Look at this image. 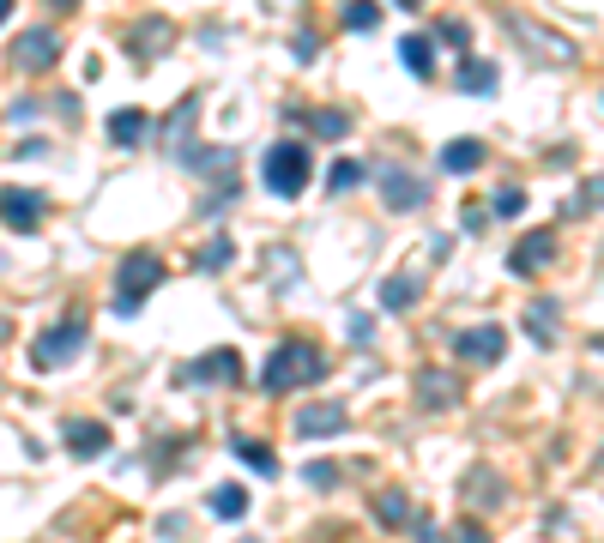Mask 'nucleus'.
<instances>
[{
	"label": "nucleus",
	"mask_w": 604,
	"mask_h": 543,
	"mask_svg": "<svg viewBox=\"0 0 604 543\" xmlns=\"http://www.w3.org/2000/svg\"><path fill=\"white\" fill-rule=\"evenodd\" d=\"M345 127H351L345 109H321V115H315V133H327V139H345Z\"/></svg>",
	"instance_id": "26"
},
{
	"label": "nucleus",
	"mask_w": 604,
	"mask_h": 543,
	"mask_svg": "<svg viewBox=\"0 0 604 543\" xmlns=\"http://www.w3.org/2000/svg\"><path fill=\"white\" fill-rule=\"evenodd\" d=\"M242 543H260V537H242Z\"/></svg>",
	"instance_id": "39"
},
{
	"label": "nucleus",
	"mask_w": 604,
	"mask_h": 543,
	"mask_svg": "<svg viewBox=\"0 0 604 543\" xmlns=\"http://www.w3.org/2000/svg\"><path fill=\"white\" fill-rule=\"evenodd\" d=\"M0 224H7V230H37L43 224V194L7 188V194H0Z\"/></svg>",
	"instance_id": "9"
},
{
	"label": "nucleus",
	"mask_w": 604,
	"mask_h": 543,
	"mask_svg": "<svg viewBox=\"0 0 604 543\" xmlns=\"http://www.w3.org/2000/svg\"><path fill=\"white\" fill-rule=\"evenodd\" d=\"M526 332H532L538 344H550V338H556V302H550V296H538V302L526 308Z\"/></svg>",
	"instance_id": "18"
},
{
	"label": "nucleus",
	"mask_w": 604,
	"mask_h": 543,
	"mask_svg": "<svg viewBox=\"0 0 604 543\" xmlns=\"http://www.w3.org/2000/svg\"><path fill=\"white\" fill-rule=\"evenodd\" d=\"M260 175H266V188H272L278 200H296L302 188H309V145H302V139H278V145H266Z\"/></svg>",
	"instance_id": "2"
},
{
	"label": "nucleus",
	"mask_w": 604,
	"mask_h": 543,
	"mask_svg": "<svg viewBox=\"0 0 604 543\" xmlns=\"http://www.w3.org/2000/svg\"><path fill=\"white\" fill-rule=\"evenodd\" d=\"M230 260H236V248H230V242H224V236H218V242H206V248H200V272H224V266H230Z\"/></svg>",
	"instance_id": "23"
},
{
	"label": "nucleus",
	"mask_w": 604,
	"mask_h": 543,
	"mask_svg": "<svg viewBox=\"0 0 604 543\" xmlns=\"http://www.w3.org/2000/svg\"><path fill=\"white\" fill-rule=\"evenodd\" d=\"M496 212H502V218H520V212H526V194H520V188H502V194H496Z\"/></svg>",
	"instance_id": "30"
},
{
	"label": "nucleus",
	"mask_w": 604,
	"mask_h": 543,
	"mask_svg": "<svg viewBox=\"0 0 604 543\" xmlns=\"http://www.w3.org/2000/svg\"><path fill=\"white\" fill-rule=\"evenodd\" d=\"M550 260H556V230H538V236H526V242L514 248V260H508V266H514L520 278H532V272H544Z\"/></svg>",
	"instance_id": "11"
},
{
	"label": "nucleus",
	"mask_w": 604,
	"mask_h": 543,
	"mask_svg": "<svg viewBox=\"0 0 604 543\" xmlns=\"http://www.w3.org/2000/svg\"><path fill=\"white\" fill-rule=\"evenodd\" d=\"M351 338L369 344V338H375V320H369V314H351Z\"/></svg>",
	"instance_id": "34"
},
{
	"label": "nucleus",
	"mask_w": 604,
	"mask_h": 543,
	"mask_svg": "<svg viewBox=\"0 0 604 543\" xmlns=\"http://www.w3.org/2000/svg\"><path fill=\"white\" fill-rule=\"evenodd\" d=\"M139 133H145V115L139 109H115L109 115V139L115 145H139Z\"/></svg>",
	"instance_id": "20"
},
{
	"label": "nucleus",
	"mask_w": 604,
	"mask_h": 543,
	"mask_svg": "<svg viewBox=\"0 0 604 543\" xmlns=\"http://www.w3.org/2000/svg\"><path fill=\"white\" fill-rule=\"evenodd\" d=\"M296 435H302V441H333V435H345V405H339V399L302 405V411H296Z\"/></svg>",
	"instance_id": "5"
},
{
	"label": "nucleus",
	"mask_w": 604,
	"mask_h": 543,
	"mask_svg": "<svg viewBox=\"0 0 604 543\" xmlns=\"http://www.w3.org/2000/svg\"><path fill=\"white\" fill-rule=\"evenodd\" d=\"M13 19V0H0V25H7Z\"/></svg>",
	"instance_id": "35"
},
{
	"label": "nucleus",
	"mask_w": 604,
	"mask_h": 543,
	"mask_svg": "<svg viewBox=\"0 0 604 543\" xmlns=\"http://www.w3.org/2000/svg\"><path fill=\"white\" fill-rule=\"evenodd\" d=\"M447 543H490V531L466 519V525H453V531H447Z\"/></svg>",
	"instance_id": "32"
},
{
	"label": "nucleus",
	"mask_w": 604,
	"mask_h": 543,
	"mask_svg": "<svg viewBox=\"0 0 604 543\" xmlns=\"http://www.w3.org/2000/svg\"><path fill=\"white\" fill-rule=\"evenodd\" d=\"M13 61H19L25 73H49V67L61 61V37H55V31H25L19 49H13Z\"/></svg>",
	"instance_id": "8"
},
{
	"label": "nucleus",
	"mask_w": 604,
	"mask_h": 543,
	"mask_svg": "<svg viewBox=\"0 0 604 543\" xmlns=\"http://www.w3.org/2000/svg\"><path fill=\"white\" fill-rule=\"evenodd\" d=\"M490 477H496V471H472V483H466V489H472V501H502V495H508V489H502V483H490Z\"/></svg>",
	"instance_id": "27"
},
{
	"label": "nucleus",
	"mask_w": 604,
	"mask_h": 543,
	"mask_svg": "<svg viewBox=\"0 0 604 543\" xmlns=\"http://www.w3.org/2000/svg\"><path fill=\"white\" fill-rule=\"evenodd\" d=\"M164 37H170V25H164V19H145V25L133 31V55H139V61H151V55L164 49Z\"/></svg>",
	"instance_id": "19"
},
{
	"label": "nucleus",
	"mask_w": 604,
	"mask_h": 543,
	"mask_svg": "<svg viewBox=\"0 0 604 543\" xmlns=\"http://www.w3.org/2000/svg\"><path fill=\"white\" fill-rule=\"evenodd\" d=\"M79 350H85V320H61V326H49L37 338V362H43V369H55V362H67Z\"/></svg>",
	"instance_id": "6"
},
{
	"label": "nucleus",
	"mask_w": 604,
	"mask_h": 543,
	"mask_svg": "<svg viewBox=\"0 0 604 543\" xmlns=\"http://www.w3.org/2000/svg\"><path fill=\"white\" fill-rule=\"evenodd\" d=\"M302 477H309L315 489H333V483H339V465H309V471H302Z\"/></svg>",
	"instance_id": "33"
},
{
	"label": "nucleus",
	"mask_w": 604,
	"mask_h": 543,
	"mask_svg": "<svg viewBox=\"0 0 604 543\" xmlns=\"http://www.w3.org/2000/svg\"><path fill=\"white\" fill-rule=\"evenodd\" d=\"M381 181H387V206H393V212L423 206V181H417V175H405V169H381Z\"/></svg>",
	"instance_id": "12"
},
{
	"label": "nucleus",
	"mask_w": 604,
	"mask_h": 543,
	"mask_svg": "<svg viewBox=\"0 0 604 543\" xmlns=\"http://www.w3.org/2000/svg\"><path fill=\"white\" fill-rule=\"evenodd\" d=\"M158 284H164V260H158V254H145V248L127 254L121 272H115V314H133L151 290H158Z\"/></svg>",
	"instance_id": "3"
},
{
	"label": "nucleus",
	"mask_w": 604,
	"mask_h": 543,
	"mask_svg": "<svg viewBox=\"0 0 604 543\" xmlns=\"http://www.w3.org/2000/svg\"><path fill=\"white\" fill-rule=\"evenodd\" d=\"M484 157H490V151H484L478 139H453V145L441 151V169H453V175H472V169H484Z\"/></svg>",
	"instance_id": "13"
},
{
	"label": "nucleus",
	"mask_w": 604,
	"mask_h": 543,
	"mask_svg": "<svg viewBox=\"0 0 604 543\" xmlns=\"http://www.w3.org/2000/svg\"><path fill=\"white\" fill-rule=\"evenodd\" d=\"M592 206H604V181H598V175L586 181V194H580V200H568V212H592Z\"/></svg>",
	"instance_id": "29"
},
{
	"label": "nucleus",
	"mask_w": 604,
	"mask_h": 543,
	"mask_svg": "<svg viewBox=\"0 0 604 543\" xmlns=\"http://www.w3.org/2000/svg\"><path fill=\"white\" fill-rule=\"evenodd\" d=\"M381 519H387V525H405V495H399V489L381 495Z\"/></svg>",
	"instance_id": "31"
},
{
	"label": "nucleus",
	"mask_w": 604,
	"mask_h": 543,
	"mask_svg": "<svg viewBox=\"0 0 604 543\" xmlns=\"http://www.w3.org/2000/svg\"><path fill=\"white\" fill-rule=\"evenodd\" d=\"M399 7H423V0H399Z\"/></svg>",
	"instance_id": "37"
},
{
	"label": "nucleus",
	"mask_w": 604,
	"mask_h": 543,
	"mask_svg": "<svg viewBox=\"0 0 604 543\" xmlns=\"http://www.w3.org/2000/svg\"><path fill=\"white\" fill-rule=\"evenodd\" d=\"M460 91L490 97L496 91V61H460Z\"/></svg>",
	"instance_id": "17"
},
{
	"label": "nucleus",
	"mask_w": 604,
	"mask_h": 543,
	"mask_svg": "<svg viewBox=\"0 0 604 543\" xmlns=\"http://www.w3.org/2000/svg\"><path fill=\"white\" fill-rule=\"evenodd\" d=\"M49 7H55V13H67V7H73V0H49Z\"/></svg>",
	"instance_id": "36"
},
{
	"label": "nucleus",
	"mask_w": 604,
	"mask_h": 543,
	"mask_svg": "<svg viewBox=\"0 0 604 543\" xmlns=\"http://www.w3.org/2000/svg\"><path fill=\"white\" fill-rule=\"evenodd\" d=\"M411 302H417V278H411V272H399V278H387V284H381V308H393V314H399V308H411Z\"/></svg>",
	"instance_id": "21"
},
{
	"label": "nucleus",
	"mask_w": 604,
	"mask_h": 543,
	"mask_svg": "<svg viewBox=\"0 0 604 543\" xmlns=\"http://www.w3.org/2000/svg\"><path fill=\"white\" fill-rule=\"evenodd\" d=\"M375 19H381L375 0H351V7H345V25H351V31H375Z\"/></svg>",
	"instance_id": "25"
},
{
	"label": "nucleus",
	"mask_w": 604,
	"mask_h": 543,
	"mask_svg": "<svg viewBox=\"0 0 604 543\" xmlns=\"http://www.w3.org/2000/svg\"><path fill=\"white\" fill-rule=\"evenodd\" d=\"M417 405H423V411H447V405H460V381H453L447 369H423V375H417Z\"/></svg>",
	"instance_id": "10"
},
{
	"label": "nucleus",
	"mask_w": 604,
	"mask_h": 543,
	"mask_svg": "<svg viewBox=\"0 0 604 543\" xmlns=\"http://www.w3.org/2000/svg\"><path fill=\"white\" fill-rule=\"evenodd\" d=\"M188 381H200V387H236L242 381V356L236 350H206L200 362H188Z\"/></svg>",
	"instance_id": "7"
},
{
	"label": "nucleus",
	"mask_w": 604,
	"mask_h": 543,
	"mask_svg": "<svg viewBox=\"0 0 604 543\" xmlns=\"http://www.w3.org/2000/svg\"><path fill=\"white\" fill-rule=\"evenodd\" d=\"M363 175H369V169H363L357 157H339V163L327 169V188H333V194H351V188H357V181H363Z\"/></svg>",
	"instance_id": "22"
},
{
	"label": "nucleus",
	"mask_w": 604,
	"mask_h": 543,
	"mask_svg": "<svg viewBox=\"0 0 604 543\" xmlns=\"http://www.w3.org/2000/svg\"><path fill=\"white\" fill-rule=\"evenodd\" d=\"M598 477H604V453H598Z\"/></svg>",
	"instance_id": "38"
},
{
	"label": "nucleus",
	"mask_w": 604,
	"mask_h": 543,
	"mask_svg": "<svg viewBox=\"0 0 604 543\" xmlns=\"http://www.w3.org/2000/svg\"><path fill=\"white\" fill-rule=\"evenodd\" d=\"M206 513H218V519H242V513H248V489H242V483H218V489L206 495Z\"/></svg>",
	"instance_id": "15"
},
{
	"label": "nucleus",
	"mask_w": 604,
	"mask_h": 543,
	"mask_svg": "<svg viewBox=\"0 0 604 543\" xmlns=\"http://www.w3.org/2000/svg\"><path fill=\"white\" fill-rule=\"evenodd\" d=\"M502 350H508V332L502 326H466V332H453V356L478 362V369H484V362H496Z\"/></svg>",
	"instance_id": "4"
},
{
	"label": "nucleus",
	"mask_w": 604,
	"mask_h": 543,
	"mask_svg": "<svg viewBox=\"0 0 604 543\" xmlns=\"http://www.w3.org/2000/svg\"><path fill=\"white\" fill-rule=\"evenodd\" d=\"M103 447H109V429H103V423H67V453L97 459Z\"/></svg>",
	"instance_id": "14"
},
{
	"label": "nucleus",
	"mask_w": 604,
	"mask_h": 543,
	"mask_svg": "<svg viewBox=\"0 0 604 543\" xmlns=\"http://www.w3.org/2000/svg\"><path fill=\"white\" fill-rule=\"evenodd\" d=\"M429 43H435V37H405V43H399V61H405L417 79H429V73H435V49H429Z\"/></svg>",
	"instance_id": "16"
},
{
	"label": "nucleus",
	"mask_w": 604,
	"mask_h": 543,
	"mask_svg": "<svg viewBox=\"0 0 604 543\" xmlns=\"http://www.w3.org/2000/svg\"><path fill=\"white\" fill-rule=\"evenodd\" d=\"M236 453H242L254 471H266V477L278 471V453H272V447H260V441H236Z\"/></svg>",
	"instance_id": "24"
},
{
	"label": "nucleus",
	"mask_w": 604,
	"mask_h": 543,
	"mask_svg": "<svg viewBox=\"0 0 604 543\" xmlns=\"http://www.w3.org/2000/svg\"><path fill=\"white\" fill-rule=\"evenodd\" d=\"M435 37H441L447 49H466V43H472V25H466V19H441V31H435Z\"/></svg>",
	"instance_id": "28"
},
{
	"label": "nucleus",
	"mask_w": 604,
	"mask_h": 543,
	"mask_svg": "<svg viewBox=\"0 0 604 543\" xmlns=\"http://www.w3.org/2000/svg\"><path fill=\"white\" fill-rule=\"evenodd\" d=\"M321 375H327V356H321L315 344H302V338H284V344L266 356L260 387H266V393H290V387H309V381H321Z\"/></svg>",
	"instance_id": "1"
}]
</instances>
